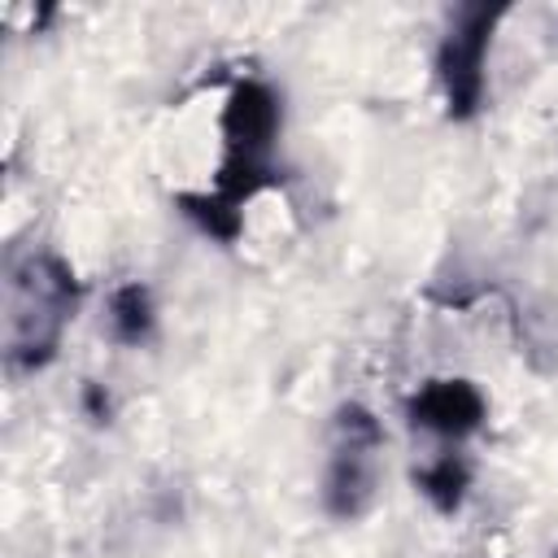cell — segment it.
Returning a JSON list of instances; mask_svg holds the SVG:
<instances>
[{"instance_id":"3","label":"cell","mask_w":558,"mask_h":558,"mask_svg":"<svg viewBox=\"0 0 558 558\" xmlns=\"http://www.w3.org/2000/svg\"><path fill=\"white\" fill-rule=\"evenodd\" d=\"M506 9L497 4H462L436 48V78L449 105V118H471L484 105V61H488V39L493 26L501 22Z\"/></svg>"},{"instance_id":"6","label":"cell","mask_w":558,"mask_h":558,"mask_svg":"<svg viewBox=\"0 0 558 558\" xmlns=\"http://www.w3.org/2000/svg\"><path fill=\"white\" fill-rule=\"evenodd\" d=\"M414 480H418L423 497H427L440 514H453V510L462 506L466 484H471V466H466V458H462L458 449H445V453H436Z\"/></svg>"},{"instance_id":"5","label":"cell","mask_w":558,"mask_h":558,"mask_svg":"<svg viewBox=\"0 0 558 558\" xmlns=\"http://www.w3.org/2000/svg\"><path fill=\"white\" fill-rule=\"evenodd\" d=\"M157 327V310H153V292L144 283H122L109 296V336L118 344H144Z\"/></svg>"},{"instance_id":"4","label":"cell","mask_w":558,"mask_h":558,"mask_svg":"<svg viewBox=\"0 0 558 558\" xmlns=\"http://www.w3.org/2000/svg\"><path fill=\"white\" fill-rule=\"evenodd\" d=\"M484 414H488V401L471 379H427L410 397V423L453 445L480 432Z\"/></svg>"},{"instance_id":"1","label":"cell","mask_w":558,"mask_h":558,"mask_svg":"<svg viewBox=\"0 0 558 558\" xmlns=\"http://www.w3.org/2000/svg\"><path fill=\"white\" fill-rule=\"evenodd\" d=\"M78 279L57 253H31L4 279V362L39 371L57 357L61 331L74 318Z\"/></svg>"},{"instance_id":"2","label":"cell","mask_w":558,"mask_h":558,"mask_svg":"<svg viewBox=\"0 0 558 558\" xmlns=\"http://www.w3.org/2000/svg\"><path fill=\"white\" fill-rule=\"evenodd\" d=\"M379 453H384L379 418L366 405L344 401L331 418V449H327V471H323V510L331 519L353 523L375 506Z\"/></svg>"}]
</instances>
